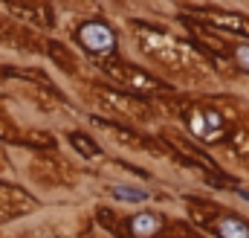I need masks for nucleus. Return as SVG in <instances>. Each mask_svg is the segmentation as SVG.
Wrapping results in <instances>:
<instances>
[{
  "mask_svg": "<svg viewBox=\"0 0 249 238\" xmlns=\"http://www.w3.org/2000/svg\"><path fill=\"white\" fill-rule=\"evenodd\" d=\"M78 38H81V44L90 53H110L116 47V35L105 23H87V26H81Z\"/></svg>",
  "mask_w": 249,
  "mask_h": 238,
  "instance_id": "f257e3e1",
  "label": "nucleus"
},
{
  "mask_svg": "<svg viewBox=\"0 0 249 238\" xmlns=\"http://www.w3.org/2000/svg\"><path fill=\"white\" fill-rule=\"evenodd\" d=\"M188 128L197 134V137H203V139H217L220 134H223V119L217 117L214 111H200V114H194V117L188 119Z\"/></svg>",
  "mask_w": 249,
  "mask_h": 238,
  "instance_id": "f03ea898",
  "label": "nucleus"
},
{
  "mask_svg": "<svg viewBox=\"0 0 249 238\" xmlns=\"http://www.w3.org/2000/svg\"><path fill=\"white\" fill-rule=\"evenodd\" d=\"M197 12H200L203 18H209L214 26H223V29L249 35V18H244V15H226V12H214V9H197Z\"/></svg>",
  "mask_w": 249,
  "mask_h": 238,
  "instance_id": "7ed1b4c3",
  "label": "nucleus"
},
{
  "mask_svg": "<svg viewBox=\"0 0 249 238\" xmlns=\"http://www.w3.org/2000/svg\"><path fill=\"white\" fill-rule=\"evenodd\" d=\"M160 227H162V221H160L157 215H151V212H142V215H136V218L130 221V230L139 238H151L154 233H160Z\"/></svg>",
  "mask_w": 249,
  "mask_h": 238,
  "instance_id": "20e7f679",
  "label": "nucleus"
},
{
  "mask_svg": "<svg viewBox=\"0 0 249 238\" xmlns=\"http://www.w3.org/2000/svg\"><path fill=\"white\" fill-rule=\"evenodd\" d=\"M217 236L220 238H249V227L241 218L229 215V218H223V221L217 224Z\"/></svg>",
  "mask_w": 249,
  "mask_h": 238,
  "instance_id": "39448f33",
  "label": "nucleus"
},
{
  "mask_svg": "<svg viewBox=\"0 0 249 238\" xmlns=\"http://www.w3.org/2000/svg\"><path fill=\"white\" fill-rule=\"evenodd\" d=\"M113 195H116L119 200H145V198H148L145 189H124V186H116Z\"/></svg>",
  "mask_w": 249,
  "mask_h": 238,
  "instance_id": "423d86ee",
  "label": "nucleus"
},
{
  "mask_svg": "<svg viewBox=\"0 0 249 238\" xmlns=\"http://www.w3.org/2000/svg\"><path fill=\"white\" fill-rule=\"evenodd\" d=\"M84 139H87V137L75 134V137H72V145H75V148H81V154H87V157H96V154H99V148H96L93 142H84Z\"/></svg>",
  "mask_w": 249,
  "mask_h": 238,
  "instance_id": "0eeeda50",
  "label": "nucleus"
},
{
  "mask_svg": "<svg viewBox=\"0 0 249 238\" xmlns=\"http://www.w3.org/2000/svg\"><path fill=\"white\" fill-rule=\"evenodd\" d=\"M235 56H238V61L249 70V47H238V50H235Z\"/></svg>",
  "mask_w": 249,
  "mask_h": 238,
  "instance_id": "6e6552de",
  "label": "nucleus"
},
{
  "mask_svg": "<svg viewBox=\"0 0 249 238\" xmlns=\"http://www.w3.org/2000/svg\"><path fill=\"white\" fill-rule=\"evenodd\" d=\"M241 195H244V198H247V200H249V192H241Z\"/></svg>",
  "mask_w": 249,
  "mask_h": 238,
  "instance_id": "1a4fd4ad",
  "label": "nucleus"
}]
</instances>
